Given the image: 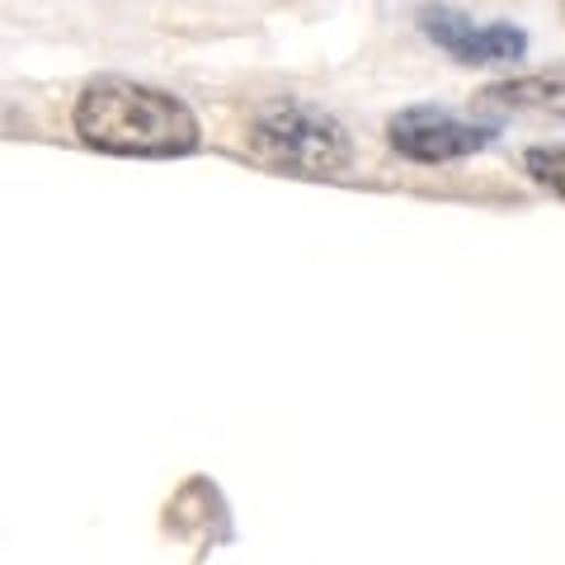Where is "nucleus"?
<instances>
[{"mask_svg": "<svg viewBox=\"0 0 565 565\" xmlns=\"http://www.w3.org/2000/svg\"><path fill=\"white\" fill-rule=\"evenodd\" d=\"M76 137L104 156L137 161H180L203 147V122L180 95L128 76H95L76 95Z\"/></svg>", "mask_w": 565, "mask_h": 565, "instance_id": "nucleus-1", "label": "nucleus"}, {"mask_svg": "<svg viewBox=\"0 0 565 565\" xmlns=\"http://www.w3.org/2000/svg\"><path fill=\"white\" fill-rule=\"evenodd\" d=\"M245 147L259 166L297 174V180H340L353 166V137L321 104L278 95L250 114Z\"/></svg>", "mask_w": 565, "mask_h": 565, "instance_id": "nucleus-2", "label": "nucleus"}, {"mask_svg": "<svg viewBox=\"0 0 565 565\" xmlns=\"http://www.w3.org/2000/svg\"><path fill=\"white\" fill-rule=\"evenodd\" d=\"M500 122H471L462 114L444 109V104H415L386 118V141L396 147V156L415 166H452L467 156H481L494 147Z\"/></svg>", "mask_w": 565, "mask_h": 565, "instance_id": "nucleus-3", "label": "nucleus"}, {"mask_svg": "<svg viewBox=\"0 0 565 565\" xmlns=\"http://www.w3.org/2000/svg\"><path fill=\"white\" fill-rule=\"evenodd\" d=\"M415 24L434 47H444L462 66H504L527 52V33L519 24H476L471 14L452 6H419Z\"/></svg>", "mask_w": 565, "mask_h": 565, "instance_id": "nucleus-4", "label": "nucleus"}, {"mask_svg": "<svg viewBox=\"0 0 565 565\" xmlns=\"http://www.w3.org/2000/svg\"><path fill=\"white\" fill-rule=\"evenodd\" d=\"M476 99H481V104H500V109H561V71L486 85Z\"/></svg>", "mask_w": 565, "mask_h": 565, "instance_id": "nucleus-5", "label": "nucleus"}, {"mask_svg": "<svg viewBox=\"0 0 565 565\" xmlns=\"http://www.w3.org/2000/svg\"><path fill=\"white\" fill-rule=\"evenodd\" d=\"M523 166H527V174H533L537 184L552 189V199H561V189H565V180H561V170H565L561 147H527L523 151Z\"/></svg>", "mask_w": 565, "mask_h": 565, "instance_id": "nucleus-6", "label": "nucleus"}]
</instances>
